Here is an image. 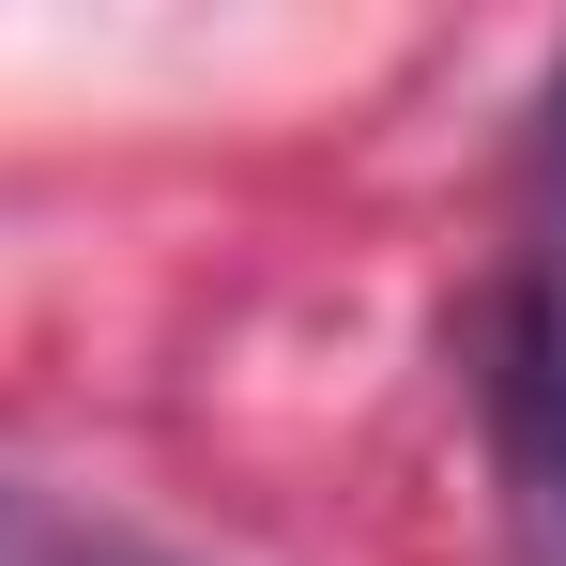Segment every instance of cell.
Wrapping results in <instances>:
<instances>
[{"instance_id": "6da1fadb", "label": "cell", "mask_w": 566, "mask_h": 566, "mask_svg": "<svg viewBox=\"0 0 566 566\" xmlns=\"http://www.w3.org/2000/svg\"><path fill=\"white\" fill-rule=\"evenodd\" d=\"M490 460L521 505V552L566 566V154H536V245L490 291Z\"/></svg>"}]
</instances>
